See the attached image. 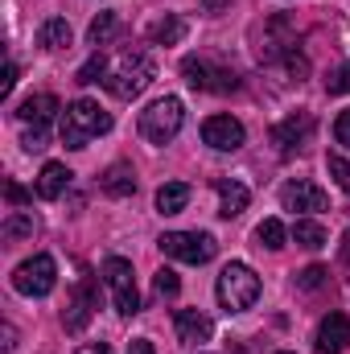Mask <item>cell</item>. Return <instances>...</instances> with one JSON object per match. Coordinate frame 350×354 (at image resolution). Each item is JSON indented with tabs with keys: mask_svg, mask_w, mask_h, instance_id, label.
Wrapping results in <instances>:
<instances>
[{
	"mask_svg": "<svg viewBox=\"0 0 350 354\" xmlns=\"http://www.w3.org/2000/svg\"><path fill=\"white\" fill-rule=\"evenodd\" d=\"M58 132H62V145H66V149H87L95 136L111 132V115H107L95 99H75V103L62 107Z\"/></svg>",
	"mask_w": 350,
	"mask_h": 354,
	"instance_id": "obj_1",
	"label": "cell"
},
{
	"mask_svg": "<svg viewBox=\"0 0 350 354\" xmlns=\"http://www.w3.org/2000/svg\"><path fill=\"white\" fill-rule=\"evenodd\" d=\"M153 79H157V66H153L149 50H124L120 62L107 66L103 87L111 91L116 99H136V95H145V87H149Z\"/></svg>",
	"mask_w": 350,
	"mask_h": 354,
	"instance_id": "obj_2",
	"label": "cell"
},
{
	"mask_svg": "<svg viewBox=\"0 0 350 354\" xmlns=\"http://www.w3.org/2000/svg\"><path fill=\"white\" fill-rule=\"evenodd\" d=\"M214 297L227 313H243L260 301V276L248 264H227L219 272V284H214Z\"/></svg>",
	"mask_w": 350,
	"mask_h": 354,
	"instance_id": "obj_3",
	"label": "cell"
},
{
	"mask_svg": "<svg viewBox=\"0 0 350 354\" xmlns=\"http://www.w3.org/2000/svg\"><path fill=\"white\" fill-rule=\"evenodd\" d=\"M185 124V107L177 95H165V99H153L145 111H140V136L149 145H169Z\"/></svg>",
	"mask_w": 350,
	"mask_h": 354,
	"instance_id": "obj_4",
	"label": "cell"
},
{
	"mask_svg": "<svg viewBox=\"0 0 350 354\" xmlns=\"http://www.w3.org/2000/svg\"><path fill=\"white\" fill-rule=\"evenodd\" d=\"M103 280H107V288H111L116 313H120V317H136V313H140V288H136L132 264H128L124 256H107V260H103Z\"/></svg>",
	"mask_w": 350,
	"mask_h": 354,
	"instance_id": "obj_5",
	"label": "cell"
},
{
	"mask_svg": "<svg viewBox=\"0 0 350 354\" xmlns=\"http://www.w3.org/2000/svg\"><path fill=\"white\" fill-rule=\"evenodd\" d=\"M157 243L169 260H181V264H210L214 252H219L214 235H206V231H169Z\"/></svg>",
	"mask_w": 350,
	"mask_h": 354,
	"instance_id": "obj_6",
	"label": "cell"
},
{
	"mask_svg": "<svg viewBox=\"0 0 350 354\" xmlns=\"http://www.w3.org/2000/svg\"><path fill=\"white\" fill-rule=\"evenodd\" d=\"M54 284H58V264H54V256H33V260H25V264L12 272V288L21 292V297H50L54 292Z\"/></svg>",
	"mask_w": 350,
	"mask_h": 354,
	"instance_id": "obj_7",
	"label": "cell"
},
{
	"mask_svg": "<svg viewBox=\"0 0 350 354\" xmlns=\"http://www.w3.org/2000/svg\"><path fill=\"white\" fill-rule=\"evenodd\" d=\"M181 75H185V83L194 91H235L239 87V79H235V71H227V66H214L210 58H185L181 62Z\"/></svg>",
	"mask_w": 350,
	"mask_h": 354,
	"instance_id": "obj_8",
	"label": "cell"
},
{
	"mask_svg": "<svg viewBox=\"0 0 350 354\" xmlns=\"http://www.w3.org/2000/svg\"><path fill=\"white\" fill-rule=\"evenodd\" d=\"M280 206H284V210L317 214V210H326V206H330V198H326V189H322V185H313L309 177H297V181H284V185H280Z\"/></svg>",
	"mask_w": 350,
	"mask_h": 354,
	"instance_id": "obj_9",
	"label": "cell"
},
{
	"mask_svg": "<svg viewBox=\"0 0 350 354\" xmlns=\"http://www.w3.org/2000/svg\"><path fill=\"white\" fill-rule=\"evenodd\" d=\"M202 140H206L210 149H219V153H235V149H243L248 132H243V124H239L235 115H210V120L202 124Z\"/></svg>",
	"mask_w": 350,
	"mask_h": 354,
	"instance_id": "obj_10",
	"label": "cell"
},
{
	"mask_svg": "<svg viewBox=\"0 0 350 354\" xmlns=\"http://www.w3.org/2000/svg\"><path fill=\"white\" fill-rule=\"evenodd\" d=\"M95 305H99V297H95V280L87 276V280H79V288L71 292V301H66V309H62V326H66L71 334H79V330L91 322Z\"/></svg>",
	"mask_w": 350,
	"mask_h": 354,
	"instance_id": "obj_11",
	"label": "cell"
},
{
	"mask_svg": "<svg viewBox=\"0 0 350 354\" xmlns=\"http://www.w3.org/2000/svg\"><path fill=\"white\" fill-rule=\"evenodd\" d=\"M309 136H313V115H309V111H293V115H284V120L272 128V145H276L280 153L301 149Z\"/></svg>",
	"mask_w": 350,
	"mask_h": 354,
	"instance_id": "obj_12",
	"label": "cell"
},
{
	"mask_svg": "<svg viewBox=\"0 0 350 354\" xmlns=\"http://www.w3.org/2000/svg\"><path fill=\"white\" fill-rule=\"evenodd\" d=\"M317 354H342L350 346V317L347 313H326L322 326H317V338H313Z\"/></svg>",
	"mask_w": 350,
	"mask_h": 354,
	"instance_id": "obj_13",
	"label": "cell"
},
{
	"mask_svg": "<svg viewBox=\"0 0 350 354\" xmlns=\"http://www.w3.org/2000/svg\"><path fill=\"white\" fill-rule=\"evenodd\" d=\"M174 326H177V342H185V346L210 342V334H214V322H210L202 309H177Z\"/></svg>",
	"mask_w": 350,
	"mask_h": 354,
	"instance_id": "obj_14",
	"label": "cell"
},
{
	"mask_svg": "<svg viewBox=\"0 0 350 354\" xmlns=\"http://www.w3.org/2000/svg\"><path fill=\"white\" fill-rule=\"evenodd\" d=\"M62 111V103L54 99V95H29V99H21V107H17V120L25 124V128H50V120Z\"/></svg>",
	"mask_w": 350,
	"mask_h": 354,
	"instance_id": "obj_15",
	"label": "cell"
},
{
	"mask_svg": "<svg viewBox=\"0 0 350 354\" xmlns=\"http://www.w3.org/2000/svg\"><path fill=\"white\" fill-rule=\"evenodd\" d=\"M214 189H219V214L223 218H239L248 210V202H252V189L243 181H235V177H219Z\"/></svg>",
	"mask_w": 350,
	"mask_h": 354,
	"instance_id": "obj_16",
	"label": "cell"
},
{
	"mask_svg": "<svg viewBox=\"0 0 350 354\" xmlns=\"http://www.w3.org/2000/svg\"><path fill=\"white\" fill-rule=\"evenodd\" d=\"M99 189H103L107 198H132V194H136V174H132V165H124V161L107 165L103 177H99Z\"/></svg>",
	"mask_w": 350,
	"mask_h": 354,
	"instance_id": "obj_17",
	"label": "cell"
},
{
	"mask_svg": "<svg viewBox=\"0 0 350 354\" xmlns=\"http://www.w3.org/2000/svg\"><path fill=\"white\" fill-rule=\"evenodd\" d=\"M71 169L62 165V161H46V169L37 177V198H46V202H54V198H62L66 194V185H71Z\"/></svg>",
	"mask_w": 350,
	"mask_h": 354,
	"instance_id": "obj_18",
	"label": "cell"
},
{
	"mask_svg": "<svg viewBox=\"0 0 350 354\" xmlns=\"http://www.w3.org/2000/svg\"><path fill=\"white\" fill-rule=\"evenodd\" d=\"M185 202H190V185H185V181H165V185L157 189V210H161V214H181Z\"/></svg>",
	"mask_w": 350,
	"mask_h": 354,
	"instance_id": "obj_19",
	"label": "cell"
},
{
	"mask_svg": "<svg viewBox=\"0 0 350 354\" xmlns=\"http://www.w3.org/2000/svg\"><path fill=\"white\" fill-rule=\"evenodd\" d=\"M37 46L42 50H66L71 46V25L62 17H50L42 29H37Z\"/></svg>",
	"mask_w": 350,
	"mask_h": 354,
	"instance_id": "obj_20",
	"label": "cell"
},
{
	"mask_svg": "<svg viewBox=\"0 0 350 354\" xmlns=\"http://www.w3.org/2000/svg\"><path fill=\"white\" fill-rule=\"evenodd\" d=\"M181 37H185V21L174 17V12H169V17H161V21L149 29V41H153V46H177Z\"/></svg>",
	"mask_w": 350,
	"mask_h": 354,
	"instance_id": "obj_21",
	"label": "cell"
},
{
	"mask_svg": "<svg viewBox=\"0 0 350 354\" xmlns=\"http://www.w3.org/2000/svg\"><path fill=\"white\" fill-rule=\"evenodd\" d=\"M293 239H297V248L317 252V248H326V227L313 223V218H297V223H293Z\"/></svg>",
	"mask_w": 350,
	"mask_h": 354,
	"instance_id": "obj_22",
	"label": "cell"
},
{
	"mask_svg": "<svg viewBox=\"0 0 350 354\" xmlns=\"http://www.w3.org/2000/svg\"><path fill=\"white\" fill-rule=\"evenodd\" d=\"M256 243H260V248H268V252H280V248L288 243L284 223H280V218H264L260 227H256Z\"/></svg>",
	"mask_w": 350,
	"mask_h": 354,
	"instance_id": "obj_23",
	"label": "cell"
},
{
	"mask_svg": "<svg viewBox=\"0 0 350 354\" xmlns=\"http://www.w3.org/2000/svg\"><path fill=\"white\" fill-rule=\"evenodd\" d=\"M116 29H120V21H116V12H99L95 21H91V29H87V41L99 50V46H107L111 37H116Z\"/></svg>",
	"mask_w": 350,
	"mask_h": 354,
	"instance_id": "obj_24",
	"label": "cell"
},
{
	"mask_svg": "<svg viewBox=\"0 0 350 354\" xmlns=\"http://www.w3.org/2000/svg\"><path fill=\"white\" fill-rule=\"evenodd\" d=\"M37 231V223H33V214H21V210H12L4 223H0V235L12 243V239H25V235H33Z\"/></svg>",
	"mask_w": 350,
	"mask_h": 354,
	"instance_id": "obj_25",
	"label": "cell"
},
{
	"mask_svg": "<svg viewBox=\"0 0 350 354\" xmlns=\"http://www.w3.org/2000/svg\"><path fill=\"white\" fill-rule=\"evenodd\" d=\"M103 79H107V58H103V54L95 50V54H91L87 62L79 66V75H75V83H83V87H87V83H103Z\"/></svg>",
	"mask_w": 350,
	"mask_h": 354,
	"instance_id": "obj_26",
	"label": "cell"
},
{
	"mask_svg": "<svg viewBox=\"0 0 350 354\" xmlns=\"http://www.w3.org/2000/svg\"><path fill=\"white\" fill-rule=\"evenodd\" d=\"M326 165H330V177L338 181V189L350 194V153H330V157H326Z\"/></svg>",
	"mask_w": 350,
	"mask_h": 354,
	"instance_id": "obj_27",
	"label": "cell"
},
{
	"mask_svg": "<svg viewBox=\"0 0 350 354\" xmlns=\"http://www.w3.org/2000/svg\"><path fill=\"white\" fill-rule=\"evenodd\" d=\"M326 276H330V272H326L322 264H309V268H301V272H297V288H305V292H313V288H322V284H326Z\"/></svg>",
	"mask_w": 350,
	"mask_h": 354,
	"instance_id": "obj_28",
	"label": "cell"
},
{
	"mask_svg": "<svg viewBox=\"0 0 350 354\" xmlns=\"http://www.w3.org/2000/svg\"><path fill=\"white\" fill-rule=\"evenodd\" d=\"M326 91H330V95H350V62H342V66H334V71H330Z\"/></svg>",
	"mask_w": 350,
	"mask_h": 354,
	"instance_id": "obj_29",
	"label": "cell"
},
{
	"mask_svg": "<svg viewBox=\"0 0 350 354\" xmlns=\"http://www.w3.org/2000/svg\"><path fill=\"white\" fill-rule=\"evenodd\" d=\"M153 288H157V297H177V272H169V268H161L157 276H153Z\"/></svg>",
	"mask_w": 350,
	"mask_h": 354,
	"instance_id": "obj_30",
	"label": "cell"
},
{
	"mask_svg": "<svg viewBox=\"0 0 350 354\" xmlns=\"http://www.w3.org/2000/svg\"><path fill=\"white\" fill-rule=\"evenodd\" d=\"M46 140H50V132H46V128H25V136H21L25 153H42V149H46Z\"/></svg>",
	"mask_w": 350,
	"mask_h": 354,
	"instance_id": "obj_31",
	"label": "cell"
},
{
	"mask_svg": "<svg viewBox=\"0 0 350 354\" xmlns=\"http://www.w3.org/2000/svg\"><path fill=\"white\" fill-rule=\"evenodd\" d=\"M334 140H338L342 149H350V107L338 115V120H334Z\"/></svg>",
	"mask_w": 350,
	"mask_h": 354,
	"instance_id": "obj_32",
	"label": "cell"
},
{
	"mask_svg": "<svg viewBox=\"0 0 350 354\" xmlns=\"http://www.w3.org/2000/svg\"><path fill=\"white\" fill-rule=\"evenodd\" d=\"M4 198H8L12 206H29V202H33V194H29V189H21L17 181H8V185H4Z\"/></svg>",
	"mask_w": 350,
	"mask_h": 354,
	"instance_id": "obj_33",
	"label": "cell"
},
{
	"mask_svg": "<svg viewBox=\"0 0 350 354\" xmlns=\"http://www.w3.org/2000/svg\"><path fill=\"white\" fill-rule=\"evenodd\" d=\"M12 87H17V62H8V66H4V79H0V99H8V95H12Z\"/></svg>",
	"mask_w": 350,
	"mask_h": 354,
	"instance_id": "obj_34",
	"label": "cell"
},
{
	"mask_svg": "<svg viewBox=\"0 0 350 354\" xmlns=\"http://www.w3.org/2000/svg\"><path fill=\"white\" fill-rule=\"evenodd\" d=\"M128 354H157V351H153L149 338H132V342H128Z\"/></svg>",
	"mask_w": 350,
	"mask_h": 354,
	"instance_id": "obj_35",
	"label": "cell"
},
{
	"mask_svg": "<svg viewBox=\"0 0 350 354\" xmlns=\"http://www.w3.org/2000/svg\"><path fill=\"white\" fill-rule=\"evenodd\" d=\"M227 4H231V0H202V8H206V12H223Z\"/></svg>",
	"mask_w": 350,
	"mask_h": 354,
	"instance_id": "obj_36",
	"label": "cell"
},
{
	"mask_svg": "<svg viewBox=\"0 0 350 354\" xmlns=\"http://www.w3.org/2000/svg\"><path fill=\"white\" fill-rule=\"evenodd\" d=\"M75 354H111V346H103V342H95V346H83V351H75Z\"/></svg>",
	"mask_w": 350,
	"mask_h": 354,
	"instance_id": "obj_37",
	"label": "cell"
},
{
	"mask_svg": "<svg viewBox=\"0 0 350 354\" xmlns=\"http://www.w3.org/2000/svg\"><path fill=\"white\" fill-rule=\"evenodd\" d=\"M338 252H342V264L350 268V231H347V235H342V248H338Z\"/></svg>",
	"mask_w": 350,
	"mask_h": 354,
	"instance_id": "obj_38",
	"label": "cell"
},
{
	"mask_svg": "<svg viewBox=\"0 0 350 354\" xmlns=\"http://www.w3.org/2000/svg\"><path fill=\"white\" fill-rule=\"evenodd\" d=\"M276 354H293V351H276Z\"/></svg>",
	"mask_w": 350,
	"mask_h": 354,
	"instance_id": "obj_39",
	"label": "cell"
}]
</instances>
